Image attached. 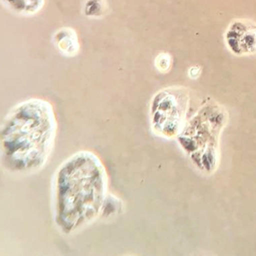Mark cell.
<instances>
[{"label": "cell", "instance_id": "3", "mask_svg": "<svg viewBox=\"0 0 256 256\" xmlns=\"http://www.w3.org/2000/svg\"><path fill=\"white\" fill-rule=\"evenodd\" d=\"M184 96L179 90H164L152 98L150 118L160 136L172 137L178 132L184 116Z\"/></svg>", "mask_w": 256, "mask_h": 256}, {"label": "cell", "instance_id": "7", "mask_svg": "<svg viewBox=\"0 0 256 256\" xmlns=\"http://www.w3.org/2000/svg\"><path fill=\"white\" fill-rule=\"evenodd\" d=\"M156 66L160 70H166L170 66V60L166 54H161L156 60Z\"/></svg>", "mask_w": 256, "mask_h": 256}, {"label": "cell", "instance_id": "1", "mask_svg": "<svg viewBox=\"0 0 256 256\" xmlns=\"http://www.w3.org/2000/svg\"><path fill=\"white\" fill-rule=\"evenodd\" d=\"M56 120L51 106L33 98L16 106L4 120L1 150L4 164L16 172L43 166L51 152Z\"/></svg>", "mask_w": 256, "mask_h": 256}, {"label": "cell", "instance_id": "6", "mask_svg": "<svg viewBox=\"0 0 256 256\" xmlns=\"http://www.w3.org/2000/svg\"><path fill=\"white\" fill-rule=\"evenodd\" d=\"M106 12V4L104 0H88L85 6L86 16H100L104 15Z\"/></svg>", "mask_w": 256, "mask_h": 256}, {"label": "cell", "instance_id": "4", "mask_svg": "<svg viewBox=\"0 0 256 256\" xmlns=\"http://www.w3.org/2000/svg\"><path fill=\"white\" fill-rule=\"evenodd\" d=\"M55 43L60 52L67 56H74L79 50L78 36L70 28L60 30L54 37Z\"/></svg>", "mask_w": 256, "mask_h": 256}, {"label": "cell", "instance_id": "5", "mask_svg": "<svg viewBox=\"0 0 256 256\" xmlns=\"http://www.w3.org/2000/svg\"><path fill=\"white\" fill-rule=\"evenodd\" d=\"M4 2L12 10L21 15H33L44 4V0H4Z\"/></svg>", "mask_w": 256, "mask_h": 256}, {"label": "cell", "instance_id": "2", "mask_svg": "<svg viewBox=\"0 0 256 256\" xmlns=\"http://www.w3.org/2000/svg\"><path fill=\"white\" fill-rule=\"evenodd\" d=\"M106 192V175L100 161L80 152L66 161L55 184L56 222L66 233L84 226L98 216Z\"/></svg>", "mask_w": 256, "mask_h": 256}]
</instances>
